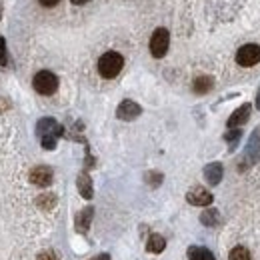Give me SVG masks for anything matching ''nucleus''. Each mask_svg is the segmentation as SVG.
<instances>
[{
	"label": "nucleus",
	"instance_id": "17",
	"mask_svg": "<svg viewBox=\"0 0 260 260\" xmlns=\"http://www.w3.org/2000/svg\"><path fill=\"white\" fill-rule=\"evenodd\" d=\"M200 220H202L204 226H214V224L218 222V212H216V210H206V212L200 216Z\"/></svg>",
	"mask_w": 260,
	"mask_h": 260
},
{
	"label": "nucleus",
	"instance_id": "13",
	"mask_svg": "<svg viewBox=\"0 0 260 260\" xmlns=\"http://www.w3.org/2000/svg\"><path fill=\"white\" fill-rule=\"evenodd\" d=\"M188 258L190 260H216L208 248H200V246H190L188 248Z\"/></svg>",
	"mask_w": 260,
	"mask_h": 260
},
{
	"label": "nucleus",
	"instance_id": "2",
	"mask_svg": "<svg viewBox=\"0 0 260 260\" xmlns=\"http://www.w3.org/2000/svg\"><path fill=\"white\" fill-rule=\"evenodd\" d=\"M38 134H40V138H42V146L46 148V150H52L54 146H56V136L60 134V126H58V122L56 120H52V118H42L40 122H38Z\"/></svg>",
	"mask_w": 260,
	"mask_h": 260
},
{
	"label": "nucleus",
	"instance_id": "18",
	"mask_svg": "<svg viewBox=\"0 0 260 260\" xmlns=\"http://www.w3.org/2000/svg\"><path fill=\"white\" fill-rule=\"evenodd\" d=\"M36 204L40 208H52V204H56V198H54V194H42L36 198Z\"/></svg>",
	"mask_w": 260,
	"mask_h": 260
},
{
	"label": "nucleus",
	"instance_id": "8",
	"mask_svg": "<svg viewBox=\"0 0 260 260\" xmlns=\"http://www.w3.org/2000/svg\"><path fill=\"white\" fill-rule=\"evenodd\" d=\"M140 112H142V108H140L136 102L124 100V102H120V106H118V110H116V116H118L120 120H134Z\"/></svg>",
	"mask_w": 260,
	"mask_h": 260
},
{
	"label": "nucleus",
	"instance_id": "19",
	"mask_svg": "<svg viewBox=\"0 0 260 260\" xmlns=\"http://www.w3.org/2000/svg\"><path fill=\"white\" fill-rule=\"evenodd\" d=\"M6 60H8V56H6V42H4V38H0V66H4Z\"/></svg>",
	"mask_w": 260,
	"mask_h": 260
},
{
	"label": "nucleus",
	"instance_id": "14",
	"mask_svg": "<svg viewBox=\"0 0 260 260\" xmlns=\"http://www.w3.org/2000/svg\"><path fill=\"white\" fill-rule=\"evenodd\" d=\"M78 190L84 198H92V182L88 178V174H80L78 176Z\"/></svg>",
	"mask_w": 260,
	"mask_h": 260
},
{
	"label": "nucleus",
	"instance_id": "16",
	"mask_svg": "<svg viewBox=\"0 0 260 260\" xmlns=\"http://www.w3.org/2000/svg\"><path fill=\"white\" fill-rule=\"evenodd\" d=\"M228 260H250V252L244 246H236V248L230 250Z\"/></svg>",
	"mask_w": 260,
	"mask_h": 260
},
{
	"label": "nucleus",
	"instance_id": "7",
	"mask_svg": "<svg viewBox=\"0 0 260 260\" xmlns=\"http://www.w3.org/2000/svg\"><path fill=\"white\" fill-rule=\"evenodd\" d=\"M52 168L48 166H36L30 172V182L36 186H50L52 184Z\"/></svg>",
	"mask_w": 260,
	"mask_h": 260
},
{
	"label": "nucleus",
	"instance_id": "6",
	"mask_svg": "<svg viewBox=\"0 0 260 260\" xmlns=\"http://www.w3.org/2000/svg\"><path fill=\"white\" fill-rule=\"evenodd\" d=\"M186 200H188L192 206H208V204H212V194H210L206 188L194 186L192 190H188Z\"/></svg>",
	"mask_w": 260,
	"mask_h": 260
},
{
	"label": "nucleus",
	"instance_id": "21",
	"mask_svg": "<svg viewBox=\"0 0 260 260\" xmlns=\"http://www.w3.org/2000/svg\"><path fill=\"white\" fill-rule=\"evenodd\" d=\"M36 260H56V256H54V252L44 250V252H40V254H38V258H36Z\"/></svg>",
	"mask_w": 260,
	"mask_h": 260
},
{
	"label": "nucleus",
	"instance_id": "22",
	"mask_svg": "<svg viewBox=\"0 0 260 260\" xmlns=\"http://www.w3.org/2000/svg\"><path fill=\"white\" fill-rule=\"evenodd\" d=\"M38 2L42 6H54V4H58V0H38Z\"/></svg>",
	"mask_w": 260,
	"mask_h": 260
},
{
	"label": "nucleus",
	"instance_id": "23",
	"mask_svg": "<svg viewBox=\"0 0 260 260\" xmlns=\"http://www.w3.org/2000/svg\"><path fill=\"white\" fill-rule=\"evenodd\" d=\"M92 260H110V256H108V254H98V256H94Z\"/></svg>",
	"mask_w": 260,
	"mask_h": 260
},
{
	"label": "nucleus",
	"instance_id": "25",
	"mask_svg": "<svg viewBox=\"0 0 260 260\" xmlns=\"http://www.w3.org/2000/svg\"><path fill=\"white\" fill-rule=\"evenodd\" d=\"M256 108L260 110V90H258V96H256Z\"/></svg>",
	"mask_w": 260,
	"mask_h": 260
},
{
	"label": "nucleus",
	"instance_id": "5",
	"mask_svg": "<svg viewBox=\"0 0 260 260\" xmlns=\"http://www.w3.org/2000/svg\"><path fill=\"white\" fill-rule=\"evenodd\" d=\"M236 62L240 66H254L260 62V46L258 44H244L236 52Z\"/></svg>",
	"mask_w": 260,
	"mask_h": 260
},
{
	"label": "nucleus",
	"instance_id": "3",
	"mask_svg": "<svg viewBox=\"0 0 260 260\" xmlns=\"http://www.w3.org/2000/svg\"><path fill=\"white\" fill-rule=\"evenodd\" d=\"M32 86H34L36 92H40V94H44V96H50V94H54L56 88H58V78H56V74H52L50 70H40V72L34 76Z\"/></svg>",
	"mask_w": 260,
	"mask_h": 260
},
{
	"label": "nucleus",
	"instance_id": "10",
	"mask_svg": "<svg viewBox=\"0 0 260 260\" xmlns=\"http://www.w3.org/2000/svg\"><path fill=\"white\" fill-rule=\"evenodd\" d=\"M222 174H224V168H222V164H218V162H212V164H208V166L204 168V176H206V180H208L210 184H218V182L222 180Z\"/></svg>",
	"mask_w": 260,
	"mask_h": 260
},
{
	"label": "nucleus",
	"instance_id": "4",
	"mask_svg": "<svg viewBox=\"0 0 260 260\" xmlns=\"http://www.w3.org/2000/svg\"><path fill=\"white\" fill-rule=\"evenodd\" d=\"M168 44H170V34L166 28H156L152 38H150V52L154 58H162L168 50Z\"/></svg>",
	"mask_w": 260,
	"mask_h": 260
},
{
	"label": "nucleus",
	"instance_id": "11",
	"mask_svg": "<svg viewBox=\"0 0 260 260\" xmlns=\"http://www.w3.org/2000/svg\"><path fill=\"white\" fill-rule=\"evenodd\" d=\"M92 214H94V210L88 206V208H84V210L76 216V230H78V232H88V226H90Z\"/></svg>",
	"mask_w": 260,
	"mask_h": 260
},
{
	"label": "nucleus",
	"instance_id": "12",
	"mask_svg": "<svg viewBox=\"0 0 260 260\" xmlns=\"http://www.w3.org/2000/svg\"><path fill=\"white\" fill-rule=\"evenodd\" d=\"M164 246H166L164 236H160V234H152V236L148 238L146 250H148V252H152V254H160V252L164 250Z\"/></svg>",
	"mask_w": 260,
	"mask_h": 260
},
{
	"label": "nucleus",
	"instance_id": "1",
	"mask_svg": "<svg viewBox=\"0 0 260 260\" xmlns=\"http://www.w3.org/2000/svg\"><path fill=\"white\" fill-rule=\"evenodd\" d=\"M122 66H124V58H122V54H118V52H114V50L104 52V54L100 56V60H98V72H100V76H104V78H114V76H118V72L122 70Z\"/></svg>",
	"mask_w": 260,
	"mask_h": 260
},
{
	"label": "nucleus",
	"instance_id": "9",
	"mask_svg": "<svg viewBox=\"0 0 260 260\" xmlns=\"http://www.w3.org/2000/svg\"><path fill=\"white\" fill-rule=\"evenodd\" d=\"M250 110H252L250 104H242V106H240L238 110H234L232 116L228 118V126H230V128H236V126L244 124V122L248 120V116H250Z\"/></svg>",
	"mask_w": 260,
	"mask_h": 260
},
{
	"label": "nucleus",
	"instance_id": "15",
	"mask_svg": "<svg viewBox=\"0 0 260 260\" xmlns=\"http://www.w3.org/2000/svg\"><path fill=\"white\" fill-rule=\"evenodd\" d=\"M212 78L210 76H198L196 80H194V92H198V94H204V92H208L210 88H212Z\"/></svg>",
	"mask_w": 260,
	"mask_h": 260
},
{
	"label": "nucleus",
	"instance_id": "20",
	"mask_svg": "<svg viewBox=\"0 0 260 260\" xmlns=\"http://www.w3.org/2000/svg\"><path fill=\"white\" fill-rule=\"evenodd\" d=\"M240 134H242V132H240V130H230V132L226 134V140L230 142V146H234V142H236V140L240 138Z\"/></svg>",
	"mask_w": 260,
	"mask_h": 260
},
{
	"label": "nucleus",
	"instance_id": "24",
	"mask_svg": "<svg viewBox=\"0 0 260 260\" xmlns=\"http://www.w3.org/2000/svg\"><path fill=\"white\" fill-rule=\"evenodd\" d=\"M70 2H72V4H86L88 0H70Z\"/></svg>",
	"mask_w": 260,
	"mask_h": 260
}]
</instances>
